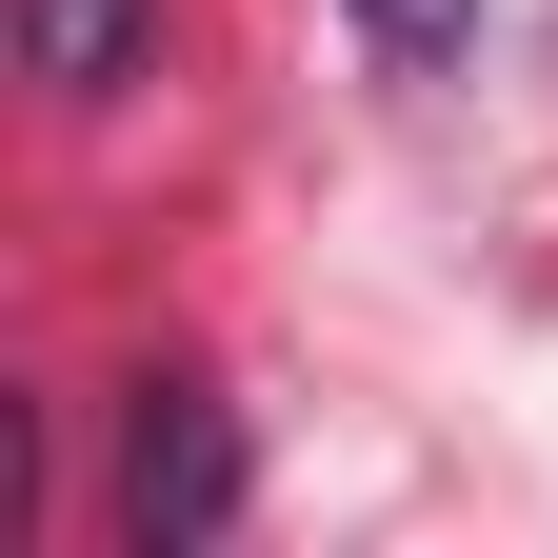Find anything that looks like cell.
I'll list each match as a JSON object with an SVG mask.
<instances>
[{
    "label": "cell",
    "instance_id": "obj_3",
    "mask_svg": "<svg viewBox=\"0 0 558 558\" xmlns=\"http://www.w3.org/2000/svg\"><path fill=\"white\" fill-rule=\"evenodd\" d=\"M360 21H379V60H459V40H478V0H360Z\"/></svg>",
    "mask_w": 558,
    "mask_h": 558
},
{
    "label": "cell",
    "instance_id": "obj_1",
    "mask_svg": "<svg viewBox=\"0 0 558 558\" xmlns=\"http://www.w3.org/2000/svg\"><path fill=\"white\" fill-rule=\"evenodd\" d=\"M120 519L140 538H220L240 519V418L199 399V379H140V418H120Z\"/></svg>",
    "mask_w": 558,
    "mask_h": 558
},
{
    "label": "cell",
    "instance_id": "obj_2",
    "mask_svg": "<svg viewBox=\"0 0 558 558\" xmlns=\"http://www.w3.org/2000/svg\"><path fill=\"white\" fill-rule=\"evenodd\" d=\"M21 60L60 100H120L140 60H160V0H21Z\"/></svg>",
    "mask_w": 558,
    "mask_h": 558
}]
</instances>
